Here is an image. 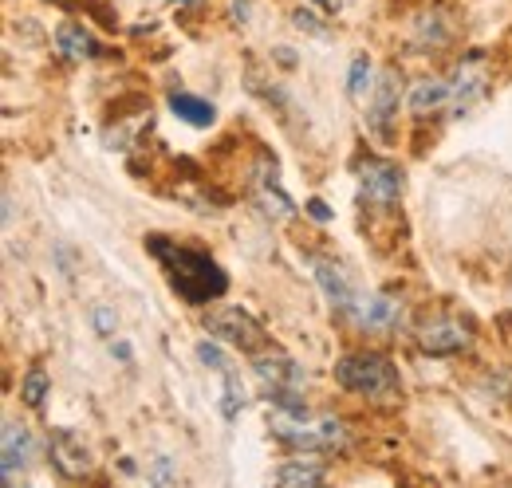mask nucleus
Wrapping results in <instances>:
<instances>
[{
	"label": "nucleus",
	"instance_id": "obj_1",
	"mask_svg": "<svg viewBox=\"0 0 512 488\" xmlns=\"http://www.w3.org/2000/svg\"><path fill=\"white\" fill-rule=\"evenodd\" d=\"M146 248H150V256L166 268V276H170V288L193 307H205L209 300H221L225 296V288H229V276L217 268V260L213 256H205V252H197V248H186V244L170 241V237H146Z\"/></svg>",
	"mask_w": 512,
	"mask_h": 488
},
{
	"label": "nucleus",
	"instance_id": "obj_2",
	"mask_svg": "<svg viewBox=\"0 0 512 488\" xmlns=\"http://www.w3.org/2000/svg\"><path fill=\"white\" fill-rule=\"evenodd\" d=\"M268 426L284 445L304 449V453H316V449L331 453V449L347 445V426L327 414H308V406H276Z\"/></svg>",
	"mask_w": 512,
	"mask_h": 488
},
{
	"label": "nucleus",
	"instance_id": "obj_3",
	"mask_svg": "<svg viewBox=\"0 0 512 488\" xmlns=\"http://www.w3.org/2000/svg\"><path fill=\"white\" fill-rule=\"evenodd\" d=\"M335 382L359 398H371V402H390L398 398V370L390 366L386 355L375 351H351L335 363Z\"/></svg>",
	"mask_w": 512,
	"mask_h": 488
},
{
	"label": "nucleus",
	"instance_id": "obj_4",
	"mask_svg": "<svg viewBox=\"0 0 512 488\" xmlns=\"http://www.w3.org/2000/svg\"><path fill=\"white\" fill-rule=\"evenodd\" d=\"M253 370L260 382H268V398H276V406H304L300 402V386L308 382L304 366L284 359V355H264V359H253Z\"/></svg>",
	"mask_w": 512,
	"mask_h": 488
},
{
	"label": "nucleus",
	"instance_id": "obj_5",
	"mask_svg": "<svg viewBox=\"0 0 512 488\" xmlns=\"http://www.w3.org/2000/svg\"><path fill=\"white\" fill-rule=\"evenodd\" d=\"M205 331H213L217 339L241 347V351H256L264 347V327L256 323L245 307H217L205 315Z\"/></svg>",
	"mask_w": 512,
	"mask_h": 488
},
{
	"label": "nucleus",
	"instance_id": "obj_6",
	"mask_svg": "<svg viewBox=\"0 0 512 488\" xmlns=\"http://www.w3.org/2000/svg\"><path fill=\"white\" fill-rule=\"evenodd\" d=\"M359 178H363V193H367L371 201H379V205H394L398 193H402V185H406L402 166L383 162V158H367V162L359 166Z\"/></svg>",
	"mask_w": 512,
	"mask_h": 488
},
{
	"label": "nucleus",
	"instance_id": "obj_7",
	"mask_svg": "<svg viewBox=\"0 0 512 488\" xmlns=\"http://www.w3.org/2000/svg\"><path fill=\"white\" fill-rule=\"evenodd\" d=\"M48 453H52V465L64 473L67 481H83L91 473V453L71 429H56L48 437Z\"/></svg>",
	"mask_w": 512,
	"mask_h": 488
},
{
	"label": "nucleus",
	"instance_id": "obj_8",
	"mask_svg": "<svg viewBox=\"0 0 512 488\" xmlns=\"http://www.w3.org/2000/svg\"><path fill=\"white\" fill-rule=\"evenodd\" d=\"M312 268H316V280H320L323 296L331 300V307H335L339 315H351L355 304H359V296H355L347 272H343L335 260H323V256H312Z\"/></svg>",
	"mask_w": 512,
	"mask_h": 488
},
{
	"label": "nucleus",
	"instance_id": "obj_9",
	"mask_svg": "<svg viewBox=\"0 0 512 488\" xmlns=\"http://www.w3.org/2000/svg\"><path fill=\"white\" fill-rule=\"evenodd\" d=\"M32 457V433L20 422H4L0 429V469H4V485H16V469H24Z\"/></svg>",
	"mask_w": 512,
	"mask_h": 488
},
{
	"label": "nucleus",
	"instance_id": "obj_10",
	"mask_svg": "<svg viewBox=\"0 0 512 488\" xmlns=\"http://www.w3.org/2000/svg\"><path fill=\"white\" fill-rule=\"evenodd\" d=\"M418 343L430 355H461L469 347V331L457 319H434V323H426L418 331Z\"/></svg>",
	"mask_w": 512,
	"mask_h": 488
},
{
	"label": "nucleus",
	"instance_id": "obj_11",
	"mask_svg": "<svg viewBox=\"0 0 512 488\" xmlns=\"http://www.w3.org/2000/svg\"><path fill=\"white\" fill-rule=\"evenodd\" d=\"M398 115V71H383V79L375 83V99H371V111L367 122L379 138H390V122Z\"/></svg>",
	"mask_w": 512,
	"mask_h": 488
},
{
	"label": "nucleus",
	"instance_id": "obj_12",
	"mask_svg": "<svg viewBox=\"0 0 512 488\" xmlns=\"http://www.w3.org/2000/svg\"><path fill=\"white\" fill-rule=\"evenodd\" d=\"M256 197H260L264 213H268V217H276V221H284V217H292V213H296L292 197L276 185V162H268V158H260V166H256Z\"/></svg>",
	"mask_w": 512,
	"mask_h": 488
},
{
	"label": "nucleus",
	"instance_id": "obj_13",
	"mask_svg": "<svg viewBox=\"0 0 512 488\" xmlns=\"http://www.w3.org/2000/svg\"><path fill=\"white\" fill-rule=\"evenodd\" d=\"M351 315H355V323L367 327V331H398V327H402V304L390 300V296L359 300Z\"/></svg>",
	"mask_w": 512,
	"mask_h": 488
},
{
	"label": "nucleus",
	"instance_id": "obj_14",
	"mask_svg": "<svg viewBox=\"0 0 512 488\" xmlns=\"http://www.w3.org/2000/svg\"><path fill=\"white\" fill-rule=\"evenodd\" d=\"M449 91H453V107L465 111V107L485 91V60H481V56H469L465 63H457Z\"/></svg>",
	"mask_w": 512,
	"mask_h": 488
},
{
	"label": "nucleus",
	"instance_id": "obj_15",
	"mask_svg": "<svg viewBox=\"0 0 512 488\" xmlns=\"http://www.w3.org/2000/svg\"><path fill=\"white\" fill-rule=\"evenodd\" d=\"M56 48H60V56L71 60V63L95 60V56H99L95 36H91V32H83L79 24H60V28H56Z\"/></svg>",
	"mask_w": 512,
	"mask_h": 488
},
{
	"label": "nucleus",
	"instance_id": "obj_16",
	"mask_svg": "<svg viewBox=\"0 0 512 488\" xmlns=\"http://www.w3.org/2000/svg\"><path fill=\"white\" fill-rule=\"evenodd\" d=\"M406 103H410L414 115H430V111L453 103V91H449L446 79H422V83H414V91H410Z\"/></svg>",
	"mask_w": 512,
	"mask_h": 488
},
{
	"label": "nucleus",
	"instance_id": "obj_17",
	"mask_svg": "<svg viewBox=\"0 0 512 488\" xmlns=\"http://www.w3.org/2000/svg\"><path fill=\"white\" fill-rule=\"evenodd\" d=\"M170 111H174L182 122H190V126H213V119H217L213 103L197 99V95H190V91H170Z\"/></svg>",
	"mask_w": 512,
	"mask_h": 488
},
{
	"label": "nucleus",
	"instance_id": "obj_18",
	"mask_svg": "<svg viewBox=\"0 0 512 488\" xmlns=\"http://www.w3.org/2000/svg\"><path fill=\"white\" fill-rule=\"evenodd\" d=\"M327 473H323L320 461H284L276 469V485H323Z\"/></svg>",
	"mask_w": 512,
	"mask_h": 488
},
{
	"label": "nucleus",
	"instance_id": "obj_19",
	"mask_svg": "<svg viewBox=\"0 0 512 488\" xmlns=\"http://www.w3.org/2000/svg\"><path fill=\"white\" fill-rule=\"evenodd\" d=\"M48 370L44 366H32L28 374H24V382H20V398H24V406H32V410H40L44 406V398H48Z\"/></svg>",
	"mask_w": 512,
	"mask_h": 488
},
{
	"label": "nucleus",
	"instance_id": "obj_20",
	"mask_svg": "<svg viewBox=\"0 0 512 488\" xmlns=\"http://www.w3.org/2000/svg\"><path fill=\"white\" fill-rule=\"evenodd\" d=\"M221 378H225V398H221V414H225V418H237V414L245 410V402H249V398H245V386H241V378L233 374V366H229V370H225Z\"/></svg>",
	"mask_w": 512,
	"mask_h": 488
},
{
	"label": "nucleus",
	"instance_id": "obj_21",
	"mask_svg": "<svg viewBox=\"0 0 512 488\" xmlns=\"http://www.w3.org/2000/svg\"><path fill=\"white\" fill-rule=\"evenodd\" d=\"M367 87H371V63H367V56H359V60L351 63V71H347V95L363 99Z\"/></svg>",
	"mask_w": 512,
	"mask_h": 488
},
{
	"label": "nucleus",
	"instance_id": "obj_22",
	"mask_svg": "<svg viewBox=\"0 0 512 488\" xmlns=\"http://www.w3.org/2000/svg\"><path fill=\"white\" fill-rule=\"evenodd\" d=\"M197 359L209 366V370H217V374L229 370V359H225V351H221L217 343H201V347H197Z\"/></svg>",
	"mask_w": 512,
	"mask_h": 488
},
{
	"label": "nucleus",
	"instance_id": "obj_23",
	"mask_svg": "<svg viewBox=\"0 0 512 488\" xmlns=\"http://www.w3.org/2000/svg\"><path fill=\"white\" fill-rule=\"evenodd\" d=\"M91 319H95V331H99V335H115V323H119V319H115L111 307H95Z\"/></svg>",
	"mask_w": 512,
	"mask_h": 488
},
{
	"label": "nucleus",
	"instance_id": "obj_24",
	"mask_svg": "<svg viewBox=\"0 0 512 488\" xmlns=\"http://www.w3.org/2000/svg\"><path fill=\"white\" fill-rule=\"evenodd\" d=\"M292 20H296V28H304V32H316V36H323V24L316 20V12H308V8H296V12H292Z\"/></svg>",
	"mask_w": 512,
	"mask_h": 488
},
{
	"label": "nucleus",
	"instance_id": "obj_25",
	"mask_svg": "<svg viewBox=\"0 0 512 488\" xmlns=\"http://www.w3.org/2000/svg\"><path fill=\"white\" fill-rule=\"evenodd\" d=\"M308 217H312V221H331V209H327V205H323L320 197H312V201H308Z\"/></svg>",
	"mask_w": 512,
	"mask_h": 488
},
{
	"label": "nucleus",
	"instance_id": "obj_26",
	"mask_svg": "<svg viewBox=\"0 0 512 488\" xmlns=\"http://www.w3.org/2000/svg\"><path fill=\"white\" fill-rule=\"evenodd\" d=\"M154 481H158V485L178 481V477H174V469H170V457H158V473H154Z\"/></svg>",
	"mask_w": 512,
	"mask_h": 488
},
{
	"label": "nucleus",
	"instance_id": "obj_27",
	"mask_svg": "<svg viewBox=\"0 0 512 488\" xmlns=\"http://www.w3.org/2000/svg\"><path fill=\"white\" fill-rule=\"evenodd\" d=\"M233 16L245 24V16H249V0H233Z\"/></svg>",
	"mask_w": 512,
	"mask_h": 488
},
{
	"label": "nucleus",
	"instance_id": "obj_28",
	"mask_svg": "<svg viewBox=\"0 0 512 488\" xmlns=\"http://www.w3.org/2000/svg\"><path fill=\"white\" fill-rule=\"evenodd\" d=\"M115 355H119V359L127 363V359H130V347H127V343H115Z\"/></svg>",
	"mask_w": 512,
	"mask_h": 488
},
{
	"label": "nucleus",
	"instance_id": "obj_29",
	"mask_svg": "<svg viewBox=\"0 0 512 488\" xmlns=\"http://www.w3.org/2000/svg\"><path fill=\"white\" fill-rule=\"evenodd\" d=\"M323 8H327V12H335V8H339V0H320Z\"/></svg>",
	"mask_w": 512,
	"mask_h": 488
},
{
	"label": "nucleus",
	"instance_id": "obj_30",
	"mask_svg": "<svg viewBox=\"0 0 512 488\" xmlns=\"http://www.w3.org/2000/svg\"><path fill=\"white\" fill-rule=\"evenodd\" d=\"M182 4H186V8H197V4H201V0H182Z\"/></svg>",
	"mask_w": 512,
	"mask_h": 488
}]
</instances>
